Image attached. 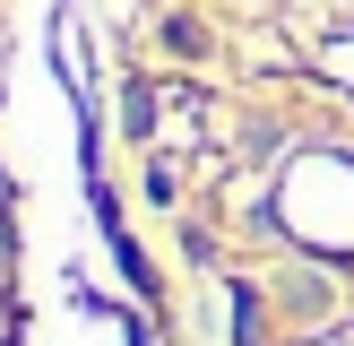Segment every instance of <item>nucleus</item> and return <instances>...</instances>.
<instances>
[{"label":"nucleus","mask_w":354,"mask_h":346,"mask_svg":"<svg viewBox=\"0 0 354 346\" xmlns=\"http://www.w3.org/2000/svg\"><path fill=\"white\" fill-rule=\"evenodd\" d=\"M165 52H182V61H190V52H207L199 17H165Z\"/></svg>","instance_id":"obj_1"}]
</instances>
